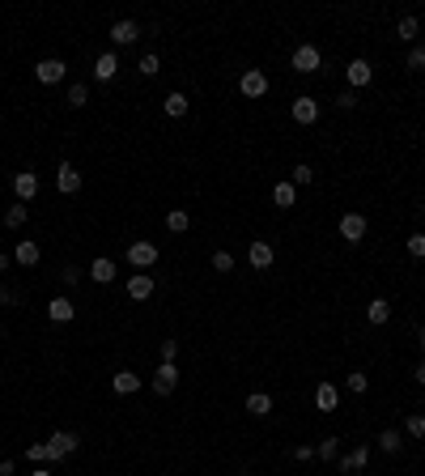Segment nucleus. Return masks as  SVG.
Here are the masks:
<instances>
[{"label": "nucleus", "mask_w": 425, "mask_h": 476, "mask_svg": "<svg viewBox=\"0 0 425 476\" xmlns=\"http://www.w3.org/2000/svg\"><path fill=\"white\" fill-rule=\"evenodd\" d=\"M157 255H162V251H157V247H153L149 238H136V243L128 247V264H132L136 273H149L153 264H157Z\"/></svg>", "instance_id": "1"}, {"label": "nucleus", "mask_w": 425, "mask_h": 476, "mask_svg": "<svg viewBox=\"0 0 425 476\" xmlns=\"http://www.w3.org/2000/svg\"><path fill=\"white\" fill-rule=\"evenodd\" d=\"M34 77H38L43 85H60V81L69 77V64H64V60H56V56H47V60H38V64H34Z\"/></svg>", "instance_id": "2"}, {"label": "nucleus", "mask_w": 425, "mask_h": 476, "mask_svg": "<svg viewBox=\"0 0 425 476\" xmlns=\"http://www.w3.org/2000/svg\"><path fill=\"white\" fill-rule=\"evenodd\" d=\"M47 442H51V463H60V459H69V455H73V451L81 447V438H77L73 430H56V434H51Z\"/></svg>", "instance_id": "3"}, {"label": "nucleus", "mask_w": 425, "mask_h": 476, "mask_svg": "<svg viewBox=\"0 0 425 476\" xmlns=\"http://www.w3.org/2000/svg\"><path fill=\"white\" fill-rule=\"evenodd\" d=\"M294 73H319V64H324V56H319V47L315 43H302L298 51H294Z\"/></svg>", "instance_id": "4"}, {"label": "nucleus", "mask_w": 425, "mask_h": 476, "mask_svg": "<svg viewBox=\"0 0 425 476\" xmlns=\"http://www.w3.org/2000/svg\"><path fill=\"white\" fill-rule=\"evenodd\" d=\"M175 387H179V366L175 361H162V366L153 370V391L157 396H171Z\"/></svg>", "instance_id": "5"}, {"label": "nucleus", "mask_w": 425, "mask_h": 476, "mask_svg": "<svg viewBox=\"0 0 425 476\" xmlns=\"http://www.w3.org/2000/svg\"><path fill=\"white\" fill-rule=\"evenodd\" d=\"M289 111H294V124H302V128H310V124H319V102H315L310 94H298Z\"/></svg>", "instance_id": "6"}, {"label": "nucleus", "mask_w": 425, "mask_h": 476, "mask_svg": "<svg viewBox=\"0 0 425 476\" xmlns=\"http://www.w3.org/2000/svg\"><path fill=\"white\" fill-rule=\"evenodd\" d=\"M238 89H243L247 98H264V94H268V77H264V68H247V73L238 77Z\"/></svg>", "instance_id": "7"}, {"label": "nucleus", "mask_w": 425, "mask_h": 476, "mask_svg": "<svg viewBox=\"0 0 425 476\" xmlns=\"http://www.w3.org/2000/svg\"><path fill=\"white\" fill-rule=\"evenodd\" d=\"M47 315H51V324H69V319H77V302L60 294V298L47 302Z\"/></svg>", "instance_id": "8"}, {"label": "nucleus", "mask_w": 425, "mask_h": 476, "mask_svg": "<svg viewBox=\"0 0 425 476\" xmlns=\"http://www.w3.org/2000/svg\"><path fill=\"white\" fill-rule=\"evenodd\" d=\"M56 187H60L64 196L81 192V171H77L73 162H60V166H56Z\"/></svg>", "instance_id": "9"}, {"label": "nucleus", "mask_w": 425, "mask_h": 476, "mask_svg": "<svg viewBox=\"0 0 425 476\" xmlns=\"http://www.w3.org/2000/svg\"><path fill=\"white\" fill-rule=\"evenodd\" d=\"M340 238H345L349 247L361 243V238H366V217H361V213H345V217H340Z\"/></svg>", "instance_id": "10"}, {"label": "nucleus", "mask_w": 425, "mask_h": 476, "mask_svg": "<svg viewBox=\"0 0 425 476\" xmlns=\"http://www.w3.org/2000/svg\"><path fill=\"white\" fill-rule=\"evenodd\" d=\"M153 289H157V285H153L149 273H132V277H128V298H132V302H149Z\"/></svg>", "instance_id": "11"}, {"label": "nucleus", "mask_w": 425, "mask_h": 476, "mask_svg": "<svg viewBox=\"0 0 425 476\" xmlns=\"http://www.w3.org/2000/svg\"><path fill=\"white\" fill-rule=\"evenodd\" d=\"M345 73H349V89H353V94H357L361 85H370V77H375L370 60H361V56H357V60H349V68H345Z\"/></svg>", "instance_id": "12"}, {"label": "nucleus", "mask_w": 425, "mask_h": 476, "mask_svg": "<svg viewBox=\"0 0 425 476\" xmlns=\"http://www.w3.org/2000/svg\"><path fill=\"white\" fill-rule=\"evenodd\" d=\"M136 38H141V26H136L132 17H120V22L111 26V43H115V47H128V43H136Z\"/></svg>", "instance_id": "13"}, {"label": "nucleus", "mask_w": 425, "mask_h": 476, "mask_svg": "<svg viewBox=\"0 0 425 476\" xmlns=\"http://www.w3.org/2000/svg\"><path fill=\"white\" fill-rule=\"evenodd\" d=\"M13 192H17V200H22V204H30V200L38 196V175H34V171H17Z\"/></svg>", "instance_id": "14"}, {"label": "nucleus", "mask_w": 425, "mask_h": 476, "mask_svg": "<svg viewBox=\"0 0 425 476\" xmlns=\"http://www.w3.org/2000/svg\"><path fill=\"white\" fill-rule=\"evenodd\" d=\"M115 73H120V56L115 51H102L94 60V81H115Z\"/></svg>", "instance_id": "15"}, {"label": "nucleus", "mask_w": 425, "mask_h": 476, "mask_svg": "<svg viewBox=\"0 0 425 476\" xmlns=\"http://www.w3.org/2000/svg\"><path fill=\"white\" fill-rule=\"evenodd\" d=\"M247 259H251V268H273V259H277V255H273V247L264 243V238H255V243L247 247Z\"/></svg>", "instance_id": "16"}, {"label": "nucleus", "mask_w": 425, "mask_h": 476, "mask_svg": "<svg viewBox=\"0 0 425 476\" xmlns=\"http://www.w3.org/2000/svg\"><path fill=\"white\" fill-rule=\"evenodd\" d=\"M336 404H340V391H336L332 383H319V387H315V408H319V412H336Z\"/></svg>", "instance_id": "17"}, {"label": "nucleus", "mask_w": 425, "mask_h": 476, "mask_svg": "<svg viewBox=\"0 0 425 476\" xmlns=\"http://www.w3.org/2000/svg\"><path fill=\"white\" fill-rule=\"evenodd\" d=\"M366 463H370V447H353L349 455H340V472H345V476H353V472H361Z\"/></svg>", "instance_id": "18"}, {"label": "nucleus", "mask_w": 425, "mask_h": 476, "mask_svg": "<svg viewBox=\"0 0 425 476\" xmlns=\"http://www.w3.org/2000/svg\"><path fill=\"white\" fill-rule=\"evenodd\" d=\"M111 391H115V396L141 391V375H132V370H120V375H111Z\"/></svg>", "instance_id": "19"}, {"label": "nucleus", "mask_w": 425, "mask_h": 476, "mask_svg": "<svg viewBox=\"0 0 425 476\" xmlns=\"http://www.w3.org/2000/svg\"><path fill=\"white\" fill-rule=\"evenodd\" d=\"M366 319L375 324V328H383V324L391 319V302H387V298H375V302H366Z\"/></svg>", "instance_id": "20"}, {"label": "nucleus", "mask_w": 425, "mask_h": 476, "mask_svg": "<svg viewBox=\"0 0 425 476\" xmlns=\"http://www.w3.org/2000/svg\"><path fill=\"white\" fill-rule=\"evenodd\" d=\"M38 255H43V251H38V243H34V238H22V243H17V251H13V259L22 264V268H34Z\"/></svg>", "instance_id": "21"}, {"label": "nucleus", "mask_w": 425, "mask_h": 476, "mask_svg": "<svg viewBox=\"0 0 425 476\" xmlns=\"http://www.w3.org/2000/svg\"><path fill=\"white\" fill-rule=\"evenodd\" d=\"M89 277H94L98 285H111V281H115V264L106 259V255H98V259L89 264Z\"/></svg>", "instance_id": "22"}, {"label": "nucleus", "mask_w": 425, "mask_h": 476, "mask_svg": "<svg viewBox=\"0 0 425 476\" xmlns=\"http://www.w3.org/2000/svg\"><path fill=\"white\" fill-rule=\"evenodd\" d=\"M187 107H192V102H187V94H179V89H175V94H166V102H162V111H166L171 120H183V115H187Z\"/></svg>", "instance_id": "23"}, {"label": "nucleus", "mask_w": 425, "mask_h": 476, "mask_svg": "<svg viewBox=\"0 0 425 476\" xmlns=\"http://www.w3.org/2000/svg\"><path fill=\"white\" fill-rule=\"evenodd\" d=\"M273 204H281V208H294V204H298V187H294L289 179H281V183L273 187Z\"/></svg>", "instance_id": "24"}, {"label": "nucleus", "mask_w": 425, "mask_h": 476, "mask_svg": "<svg viewBox=\"0 0 425 476\" xmlns=\"http://www.w3.org/2000/svg\"><path fill=\"white\" fill-rule=\"evenodd\" d=\"M247 412H251V417H268V412H273V396L251 391V396H247Z\"/></svg>", "instance_id": "25"}, {"label": "nucleus", "mask_w": 425, "mask_h": 476, "mask_svg": "<svg viewBox=\"0 0 425 476\" xmlns=\"http://www.w3.org/2000/svg\"><path fill=\"white\" fill-rule=\"evenodd\" d=\"M26 217H30V208H26L22 200L5 208V226H9V230H22V226H26Z\"/></svg>", "instance_id": "26"}, {"label": "nucleus", "mask_w": 425, "mask_h": 476, "mask_svg": "<svg viewBox=\"0 0 425 476\" xmlns=\"http://www.w3.org/2000/svg\"><path fill=\"white\" fill-rule=\"evenodd\" d=\"M417 34H421V22L408 13V17H400V26H396V38H404V43H412L417 47Z\"/></svg>", "instance_id": "27"}, {"label": "nucleus", "mask_w": 425, "mask_h": 476, "mask_svg": "<svg viewBox=\"0 0 425 476\" xmlns=\"http://www.w3.org/2000/svg\"><path fill=\"white\" fill-rule=\"evenodd\" d=\"M379 447H383L387 455H396V451L404 447V434H400V430H383V434H379Z\"/></svg>", "instance_id": "28"}, {"label": "nucleus", "mask_w": 425, "mask_h": 476, "mask_svg": "<svg viewBox=\"0 0 425 476\" xmlns=\"http://www.w3.org/2000/svg\"><path fill=\"white\" fill-rule=\"evenodd\" d=\"M26 459L30 463H51V442H30L26 447Z\"/></svg>", "instance_id": "29"}, {"label": "nucleus", "mask_w": 425, "mask_h": 476, "mask_svg": "<svg viewBox=\"0 0 425 476\" xmlns=\"http://www.w3.org/2000/svg\"><path fill=\"white\" fill-rule=\"evenodd\" d=\"M404 434H408V438H425V412L404 417Z\"/></svg>", "instance_id": "30"}, {"label": "nucleus", "mask_w": 425, "mask_h": 476, "mask_svg": "<svg viewBox=\"0 0 425 476\" xmlns=\"http://www.w3.org/2000/svg\"><path fill=\"white\" fill-rule=\"evenodd\" d=\"M187 226H192V217L183 213V208H175V213H166V230H171V234H183Z\"/></svg>", "instance_id": "31"}, {"label": "nucleus", "mask_w": 425, "mask_h": 476, "mask_svg": "<svg viewBox=\"0 0 425 476\" xmlns=\"http://www.w3.org/2000/svg\"><path fill=\"white\" fill-rule=\"evenodd\" d=\"M289 183H294V187H310V183H315V171H310L306 162H298L294 175H289Z\"/></svg>", "instance_id": "32"}, {"label": "nucleus", "mask_w": 425, "mask_h": 476, "mask_svg": "<svg viewBox=\"0 0 425 476\" xmlns=\"http://www.w3.org/2000/svg\"><path fill=\"white\" fill-rule=\"evenodd\" d=\"M319 459H340V438H324V442H319Z\"/></svg>", "instance_id": "33"}, {"label": "nucleus", "mask_w": 425, "mask_h": 476, "mask_svg": "<svg viewBox=\"0 0 425 476\" xmlns=\"http://www.w3.org/2000/svg\"><path fill=\"white\" fill-rule=\"evenodd\" d=\"M157 73H162V60H157L153 51H149V56H141V77H157Z\"/></svg>", "instance_id": "34"}, {"label": "nucleus", "mask_w": 425, "mask_h": 476, "mask_svg": "<svg viewBox=\"0 0 425 476\" xmlns=\"http://www.w3.org/2000/svg\"><path fill=\"white\" fill-rule=\"evenodd\" d=\"M85 102H89V89L77 81V85H69V107H85Z\"/></svg>", "instance_id": "35"}, {"label": "nucleus", "mask_w": 425, "mask_h": 476, "mask_svg": "<svg viewBox=\"0 0 425 476\" xmlns=\"http://www.w3.org/2000/svg\"><path fill=\"white\" fill-rule=\"evenodd\" d=\"M408 68H412V73H425V43H417V47L408 51Z\"/></svg>", "instance_id": "36"}, {"label": "nucleus", "mask_w": 425, "mask_h": 476, "mask_svg": "<svg viewBox=\"0 0 425 476\" xmlns=\"http://www.w3.org/2000/svg\"><path fill=\"white\" fill-rule=\"evenodd\" d=\"M212 268H217V273H234V255L230 251H212Z\"/></svg>", "instance_id": "37"}, {"label": "nucleus", "mask_w": 425, "mask_h": 476, "mask_svg": "<svg viewBox=\"0 0 425 476\" xmlns=\"http://www.w3.org/2000/svg\"><path fill=\"white\" fill-rule=\"evenodd\" d=\"M404 247H408V255H412V259H425V234H412Z\"/></svg>", "instance_id": "38"}, {"label": "nucleus", "mask_w": 425, "mask_h": 476, "mask_svg": "<svg viewBox=\"0 0 425 476\" xmlns=\"http://www.w3.org/2000/svg\"><path fill=\"white\" fill-rule=\"evenodd\" d=\"M366 387H370V379L361 375V370H353V375H349V391H353V396H361Z\"/></svg>", "instance_id": "39"}, {"label": "nucleus", "mask_w": 425, "mask_h": 476, "mask_svg": "<svg viewBox=\"0 0 425 476\" xmlns=\"http://www.w3.org/2000/svg\"><path fill=\"white\" fill-rule=\"evenodd\" d=\"M157 353H162V361H175L179 357V340H162V345H157Z\"/></svg>", "instance_id": "40"}, {"label": "nucleus", "mask_w": 425, "mask_h": 476, "mask_svg": "<svg viewBox=\"0 0 425 476\" xmlns=\"http://www.w3.org/2000/svg\"><path fill=\"white\" fill-rule=\"evenodd\" d=\"M336 107H340V111H353V107H357V94H353V89H345V94L336 98Z\"/></svg>", "instance_id": "41"}, {"label": "nucleus", "mask_w": 425, "mask_h": 476, "mask_svg": "<svg viewBox=\"0 0 425 476\" xmlns=\"http://www.w3.org/2000/svg\"><path fill=\"white\" fill-rule=\"evenodd\" d=\"M294 459H302V463H306V459H315V447H306V442H302V447H294Z\"/></svg>", "instance_id": "42"}, {"label": "nucleus", "mask_w": 425, "mask_h": 476, "mask_svg": "<svg viewBox=\"0 0 425 476\" xmlns=\"http://www.w3.org/2000/svg\"><path fill=\"white\" fill-rule=\"evenodd\" d=\"M77 277H81V273H77V268H64V273H60V281H64V285H69V289H73V285H77Z\"/></svg>", "instance_id": "43"}, {"label": "nucleus", "mask_w": 425, "mask_h": 476, "mask_svg": "<svg viewBox=\"0 0 425 476\" xmlns=\"http://www.w3.org/2000/svg\"><path fill=\"white\" fill-rule=\"evenodd\" d=\"M412 379H417V383H421V387H425V361H421V366H417V370H412Z\"/></svg>", "instance_id": "44"}, {"label": "nucleus", "mask_w": 425, "mask_h": 476, "mask_svg": "<svg viewBox=\"0 0 425 476\" xmlns=\"http://www.w3.org/2000/svg\"><path fill=\"white\" fill-rule=\"evenodd\" d=\"M0 476H13V459H5V463H0Z\"/></svg>", "instance_id": "45"}, {"label": "nucleus", "mask_w": 425, "mask_h": 476, "mask_svg": "<svg viewBox=\"0 0 425 476\" xmlns=\"http://www.w3.org/2000/svg\"><path fill=\"white\" fill-rule=\"evenodd\" d=\"M30 476H51V472H47V463H34V472H30Z\"/></svg>", "instance_id": "46"}, {"label": "nucleus", "mask_w": 425, "mask_h": 476, "mask_svg": "<svg viewBox=\"0 0 425 476\" xmlns=\"http://www.w3.org/2000/svg\"><path fill=\"white\" fill-rule=\"evenodd\" d=\"M9 268V255H0V273H5Z\"/></svg>", "instance_id": "47"}, {"label": "nucleus", "mask_w": 425, "mask_h": 476, "mask_svg": "<svg viewBox=\"0 0 425 476\" xmlns=\"http://www.w3.org/2000/svg\"><path fill=\"white\" fill-rule=\"evenodd\" d=\"M417 345H421V349H425V328H421V336H417Z\"/></svg>", "instance_id": "48"}]
</instances>
